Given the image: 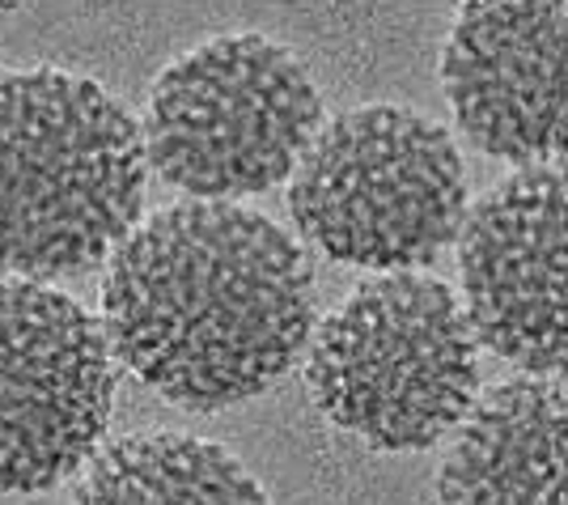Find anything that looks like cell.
Returning a JSON list of instances; mask_svg holds the SVG:
<instances>
[{
	"label": "cell",
	"instance_id": "cell-1",
	"mask_svg": "<svg viewBox=\"0 0 568 505\" xmlns=\"http://www.w3.org/2000/svg\"><path fill=\"white\" fill-rule=\"evenodd\" d=\"M102 332L115 361L191 412L255 400L314 336V267L272 216L183 200L111 255Z\"/></svg>",
	"mask_w": 568,
	"mask_h": 505
},
{
	"label": "cell",
	"instance_id": "cell-2",
	"mask_svg": "<svg viewBox=\"0 0 568 505\" xmlns=\"http://www.w3.org/2000/svg\"><path fill=\"white\" fill-rule=\"evenodd\" d=\"M136 120L64 69L0 72V276L55 281L111 264L141 225Z\"/></svg>",
	"mask_w": 568,
	"mask_h": 505
},
{
	"label": "cell",
	"instance_id": "cell-3",
	"mask_svg": "<svg viewBox=\"0 0 568 505\" xmlns=\"http://www.w3.org/2000/svg\"><path fill=\"white\" fill-rule=\"evenodd\" d=\"M306 386L314 408L369 451H428L479 400V340L442 276L386 272L314 327Z\"/></svg>",
	"mask_w": 568,
	"mask_h": 505
},
{
	"label": "cell",
	"instance_id": "cell-4",
	"mask_svg": "<svg viewBox=\"0 0 568 505\" xmlns=\"http://www.w3.org/2000/svg\"><path fill=\"white\" fill-rule=\"evenodd\" d=\"M454 137L399 102H365L318 128L288 183L310 251L369 272H425L467 225Z\"/></svg>",
	"mask_w": 568,
	"mask_h": 505
},
{
	"label": "cell",
	"instance_id": "cell-5",
	"mask_svg": "<svg viewBox=\"0 0 568 505\" xmlns=\"http://www.w3.org/2000/svg\"><path fill=\"white\" fill-rule=\"evenodd\" d=\"M323 128L306 64L267 34H216L158 72L144 102L149 170L191 200L272 192Z\"/></svg>",
	"mask_w": 568,
	"mask_h": 505
},
{
	"label": "cell",
	"instance_id": "cell-6",
	"mask_svg": "<svg viewBox=\"0 0 568 505\" xmlns=\"http://www.w3.org/2000/svg\"><path fill=\"white\" fill-rule=\"evenodd\" d=\"M111 404L102 319L48 281L0 276V493H43L81 472Z\"/></svg>",
	"mask_w": 568,
	"mask_h": 505
},
{
	"label": "cell",
	"instance_id": "cell-7",
	"mask_svg": "<svg viewBox=\"0 0 568 505\" xmlns=\"http://www.w3.org/2000/svg\"><path fill=\"white\" fill-rule=\"evenodd\" d=\"M458 276L479 349L526 378H568V162L521 166L479 195Z\"/></svg>",
	"mask_w": 568,
	"mask_h": 505
},
{
	"label": "cell",
	"instance_id": "cell-8",
	"mask_svg": "<svg viewBox=\"0 0 568 505\" xmlns=\"http://www.w3.org/2000/svg\"><path fill=\"white\" fill-rule=\"evenodd\" d=\"M442 90L479 153L568 162V0L463 4L442 48Z\"/></svg>",
	"mask_w": 568,
	"mask_h": 505
},
{
	"label": "cell",
	"instance_id": "cell-9",
	"mask_svg": "<svg viewBox=\"0 0 568 505\" xmlns=\"http://www.w3.org/2000/svg\"><path fill=\"white\" fill-rule=\"evenodd\" d=\"M437 505H568V391L509 378L475 400L437 472Z\"/></svg>",
	"mask_w": 568,
	"mask_h": 505
},
{
	"label": "cell",
	"instance_id": "cell-10",
	"mask_svg": "<svg viewBox=\"0 0 568 505\" xmlns=\"http://www.w3.org/2000/svg\"><path fill=\"white\" fill-rule=\"evenodd\" d=\"M72 505H267V497L221 442L132 433L90 458Z\"/></svg>",
	"mask_w": 568,
	"mask_h": 505
},
{
	"label": "cell",
	"instance_id": "cell-11",
	"mask_svg": "<svg viewBox=\"0 0 568 505\" xmlns=\"http://www.w3.org/2000/svg\"><path fill=\"white\" fill-rule=\"evenodd\" d=\"M9 13H13V4H0V22H4V18H9Z\"/></svg>",
	"mask_w": 568,
	"mask_h": 505
}]
</instances>
